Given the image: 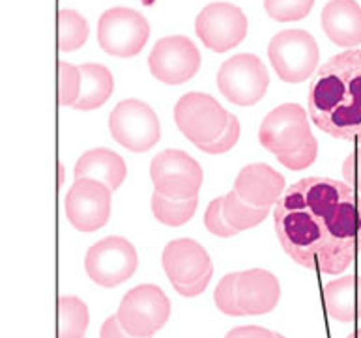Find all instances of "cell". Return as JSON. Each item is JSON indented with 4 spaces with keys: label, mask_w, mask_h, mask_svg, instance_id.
<instances>
[{
    "label": "cell",
    "mask_w": 361,
    "mask_h": 338,
    "mask_svg": "<svg viewBox=\"0 0 361 338\" xmlns=\"http://www.w3.org/2000/svg\"><path fill=\"white\" fill-rule=\"evenodd\" d=\"M66 215L79 232H96L111 217V189L102 182L75 180L66 196Z\"/></svg>",
    "instance_id": "15"
},
{
    "label": "cell",
    "mask_w": 361,
    "mask_h": 338,
    "mask_svg": "<svg viewBox=\"0 0 361 338\" xmlns=\"http://www.w3.org/2000/svg\"><path fill=\"white\" fill-rule=\"evenodd\" d=\"M268 56L281 81L298 84L313 75L320 53L311 34L292 28L275 34L268 45Z\"/></svg>",
    "instance_id": "4"
},
{
    "label": "cell",
    "mask_w": 361,
    "mask_h": 338,
    "mask_svg": "<svg viewBox=\"0 0 361 338\" xmlns=\"http://www.w3.org/2000/svg\"><path fill=\"white\" fill-rule=\"evenodd\" d=\"M64 165L62 163H59V185H62L64 183Z\"/></svg>",
    "instance_id": "35"
},
{
    "label": "cell",
    "mask_w": 361,
    "mask_h": 338,
    "mask_svg": "<svg viewBox=\"0 0 361 338\" xmlns=\"http://www.w3.org/2000/svg\"><path fill=\"white\" fill-rule=\"evenodd\" d=\"M270 84L266 65L255 54H236L219 68L217 86L234 105L251 107L264 97Z\"/></svg>",
    "instance_id": "8"
},
{
    "label": "cell",
    "mask_w": 361,
    "mask_h": 338,
    "mask_svg": "<svg viewBox=\"0 0 361 338\" xmlns=\"http://www.w3.org/2000/svg\"><path fill=\"white\" fill-rule=\"evenodd\" d=\"M236 282H238V273L225 275L219 284L216 288V294H214V299H216L217 308L226 314V316H243L240 306H238L236 299Z\"/></svg>",
    "instance_id": "28"
},
{
    "label": "cell",
    "mask_w": 361,
    "mask_h": 338,
    "mask_svg": "<svg viewBox=\"0 0 361 338\" xmlns=\"http://www.w3.org/2000/svg\"><path fill=\"white\" fill-rule=\"evenodd\" d=\"M322 28L335 45L356 47L361 43V6L356 0H329L322 10Z\"/></svg>",
    "instance_id": "18"
},
{
    "label": "cell",
    "mask_w": 361,
    "mask_h": 338,
    "mask_svg": "<svg viewBox=\"0 0 361 338\" xmlns=\"http://www.w3.org/2000/svg\"><path fill=\"white\" fill-rule=\"evenodd\" d=\"M314 0H264L266 13L279 23L302 21L313 10Z\"/></svg>",
    "instance_id": "26"
},
{
    "label": "cell",
    "mask_w": 361,
    "mask_h": 338,
    "mask_svg": "<svg viewBox=\"0 0 361 338\" xmlns=\"http://www.w3.org/2000/svg\"><path fill=\"white\" fill-rule=\"evenodd\" d=\"M150 36V27L145 15L131 8H111L99 17L97 42L105 53L130 58L140 53Z\"/></svg>",
    "instance_id": "7"
},
{
    "label": "cell",
    "mask_w": 361,
    "mask_h": 338,
    "mask_svg": "<svg viewBox=\"0 0 361 338\" xmlns=\"http://www.w3.org/2000/svg\"><path fill=\"white\" fill-rule=\"evenodd\" d=\"M318 156V142L314 137L305 142L302 148H298L296 151H292V154H286V156H277L279 163L283 167H286L288 170H303V168L311 167L314 163Z\"/></svg>",
    "instance_id": "30"
},
{
    "label": "cell",
    "mask_w": 361,
    "mask_h": 338,
    "mask_svg": "<svg viewBox=\"0 0 361 338\" xmlns=\"http://www.w3.org/2000/svg\"><path fill=\"white\" fill-rule=\"evenodd\" d=\"M81 70L68 62L59 64V101L62 105H75L81 94Z\"/></svg>",
    "instance_id": "27"
},
{
    "label": "cell",
    "mask_w": 361,
    "mask_h": 338,
    "mask_svg": "<svg viewBox=\"0 0 361 338\" xmlns=\"http://www.w3.org/2000/svg\"><path fill=\"white\" fill-rule=\"evenodd\" d=\"M307 108L313 124L341 140H361V51L335 54L309 86Z\"/></svg>",
    "instance_id": "2"
},
{
    "label": "cell",
    "mask_w": 361,
    "mask_h": 338,
    "mask_svg": "<svg viewBox=\"0 0 361 338\" xmlns=\"http://www.w3.org/2000/svg\"><path fill=\"white\" fill-rule=\"evenodd\" d=\"M343 176L348 185L361 191V146L352 151L343 163Z\"/></svg>",
    "instance_id": "32"
},
{
    "label": "cell",
    "mask_w": 361,
    "mask_h": 338,
    "mask_svg": "<svg viewBox=\"0 0 361 338\" xmlns=\"http://www.w3.org/2000/svg\"><path fill=\"white\" fill-rule=\"evenodd\" d=\"M234 191L240 199L257 208H271L286 191L285 177L270 165L255 163L238 172Z\"/></svg>",
    "instance_id": "17"
},
{
    "label": "cell",
    "mask_w": 361,
    "mask_h": 338,
    "mask_svg": "<svg viewBox=\"0 0 361 338\" xmlns=\"http://www.w3.org/2000/svg\"><path fill=\"white\" fill-rule=\"evenodd\" d=\"M326 314L341 323L361 320V277L348 275L324 286L322 292Z\"/></svg>",
    "instance_id": "19"
},
{
    "label": "cell",
    "mask_w": 361,
    "mask_h": 338,
    "mask_svg": "<svg viewBox=\"0 0 361 338\" xmlns=\"http://www.w3.org/2000/svg\"><path fill=\"white\" fill-rule=\"evenodd\" d=\"M81 70V94L75 101L73 108L77 111H94L102 107L113 94L114 81L113 73L99 64H82Z\"/></svg>",
    "instance_id": "21"
},
{
    "label": "cell",
    "mask_w": 361,
    "mask_h": 338,
    "mask_svg": "<svg viewBox=\"0 0 361 338\" xmlns=\"http://www.w3.org/2000/svg\"><path fill=\"white\" fill-rule=\"evenodd\" d=\"M307 114L302 105L285 103L274 108L260 124L259 140L274 156H286L311 139Z\"/></svg>",
    "instance_id": "12"
},
{
    "label": "cell",
    "mask_w": 361,
    "mask_h": 338,
    "mask_svg": "<svg viewBox=\"0 0 361 338\" xmlns=\"http://www.w3.org/2000/svg\"><path fill=\"white\" fill-rule=\"evenodd\" d=\"M223 213H225V219L228 220V225L234 226L238 232L249 230V228H255L259 226L262 220L270 215V208H257V206H251L249 202H245L243 199L238 196L236 191H231V193L223 196Z\"/></svg>",
    "instance_id": "23"
},
{
    "label": "cell",
    "mask_w": 361,
    "mask_h": 338,
    "mask_svg": "<svg viewBox=\"0 0 361 338\" xmlns=\"http://www.w3.org/2000/svg\"><path fill=\"white\" fill-rule=\"evenodd\" d=\"M281 297L279 280L266 269H247L238 273L236 299L243 316L268 314Z\"/></svg>",
    "instance_id": "16"
},
{
    "label": "cell",
    "mask_w": 361,
    "mask_h": 338,
    "mask_svg": "<svg viewBox=\"0 0 361 338\" xmlns=\"http://www.w3.org/2000/svg\"><path fill=\"white\" fill-rule=\"evenodd\" d=\"M148 68L157 81L182 84L193 79L200 68L197 45L185 36H167L154 45L148 56Z\"/></svg>",
    "instance_id": "14"
},
{
    "label": "cell",
    "mask_w": 361,
    "mask_h": 338,
    "mask_svg": "<svg viewBox=\"0 0 361 338\" xmlns=\"http://www.w3.org/2000/svg\"><path fill=\"white\" fill-rule=\"evenodd\" d=\"M109 129L120 146L137 154L154 148L161 137L157 114L139 99L120 101L111 113Z\"/></svg>",
    "instance_id": "9"
},
{
    "label": "cell",
    "mask_w": 361,
    "mask_h": 338,
    "mask_svg": "<svg viewBox=\"0 0 361 338\" xmlns=\"http://www.w3.org/2000/svg\"><path fill=\"white\" fill-rule=\"evenodd\" d=\"M161 262L174 290L183 297L200 296L214 275V265L206 249L188 237L169 243L163 249Z\"/></svg>",
    "instance_id": "3"
},
{
    "label": "cell",
    "mask_w": 361,
    "mask_h": 338,
    "mask_svg": "<svg viewBox=\"0 0 361 338\" xmlns=\"http://www.w3.org/2000/svg\"><path fill=\"white\" fill-rule=\"evenodd\" d=\"M275 338H285V337H283V334H279V333H275Z\"/></svg>",
    "instance_id": "37"
},
{
    "label": "cell",
    "mask_w": 361,
    "mask_h": 338,
    "mask_svg": "<svg viewBox=\"0 0 361 338\" xmlns=\"http://www.w3.org/2000/svg\"><path fill=\"white\" fill-rule=\"evenodd\" d=\"M99 337L102 338H137V337H131V334L122 327L118 316H109L107 320L103 322Z\"/></svg>",
    "instance_id": "33"
},
{
    "label": "cell",
    "mask_w": 361,
    "mask_h": 338,
    "mask_svg": "<svg viewBox=\"0 0 361 338\" xmlns=\"http://www.w3.org/2000/svg\"><path fill=\"white\" fill-rule=\"evenodd\" d=\"M274 223L285 253L307 269L341 275L361 251V196L345 182L292 183L275 204Z\"/></svg>",
    "instance_id": "1"
},
{
    "label": "cell",
    "mask_w": 361,
    "mask_h": 338,
    "mask_svg": "<svg viewBox=\"0 0 361 338\" xmlns=\"http://www.w3.org/2000/svg\"><path fill=\"white\" fill-rule=\"evenodd\" d=\"M195 32L210 51L226 53L245 38L247 17L231 2H214L199 13Z\"/></svg>",
    "instance_id": "13"
},
{
    "label": "cell",
    "mask_w": 361,
    "mask_h": 338,
    "mask_svg": "<svg viewBox=\"0 0 361 338\" xmlns=\"http://www.w3.org/2000/svg\"><path fill=\"white\" fill-rule=\"evenodd\" d=\"M116 316L131 337L150 338L167 323L171 301L159 286L140 284L126 294Z\"/></svg>",
    "instance_id": "5"
},
{
    "label": "cell",
    "mask_w": 361,
    "mask_h": 338,
    "mask_svg": "<svg viewBox=\"0 0 361 338\" xmlns=\"http://www.w3.org/2000/svg\"><path fill=\"white\" fill-rule=\"evenodd\" d=\"M199 200L193 199H169L165 194L154 191L152 194V211L156 215L159 223L167 226H182L185 225L195 215Z\"/></svg>",
    "instance_id": "24"
},
{
    "label": "cell",
    "mask_w": 361,
    "mask_h": 338,
    "mask_svg": "<svg viewBox=\"0 0 361 338\" xmlns=\"http://www.w3.org/2000/svg\"><path fill=\"white\" fill-rule=\"evenodd\" d=\"M174 122L193 144H208L221 137L228 124V113L208 94L189 92L174 107Z\"/></svg>",
    "instance_id": "6"
},
{
    "label": "cell",
    "mask_w": 361,
    "mask_h": 338,
    "mask_svg": "<svg viewBox=\"0 0 361 338\" xmlns=\"http://www.w3.org/2000/svg\"><path fill=\"white\" fill-rule=\"evenodd\" d=\"M126 174L128 168L124 159L107 148H96L82 154L75 165V180L90 177L107 185L111 191H116L124 183Z\"/></svg>",
    "instance_id": "20"
},
{
    "label": "cell",
    "mask_w": 361,
    "mask_h": 338,
    "mask_svg": "<svg viewBox=\"0 0 361 338\" xmlns=\"http://www.w3.org/2000/svg\"><path fill=\"white\" fill-rule=\"evenodd\" d=\"M348 338H361V329H356L354 333L348 334Z\"/></svg>",
    "instance_id": "36"
},
{
    "label": "cell",
    "mask_w": 361,
    "mask_h": 338,
    "mask_svg": "<svg viewBox=\"0 0 361 338\" xmlns=\"http://www.w3.org/2000/svg\"><path fill=\"white\" fill-rule=\"evenodd\" d=\"M225 338H275V333L257 325H245V327L231 329Z\"/></svg>",
    "instance_id": "34"
},
{
    "label": "cell",
    "mask_w": 361,
    "mask_h": 338,
    "mask_svg": "<svg viewBox=\"0 0 361 338\" xmlns=\"http://www.w3.org/2000/svg\"><path fill=\"white\" fill-rule=\"evenodd\" d=\"M223 200L225 199L221 196V199L212 200L210 204H208L204 213V225L214 236L232 237L236 236L238 230L234 226L228 225V220L225 219V213H223Z\"/></svg>",
    "instance_id": "29"
},
{
    "label": "cell",
    "mask_w": 361,
    "mask_h": 338,
    "mask_svg": "<svg viewBox=\"0 0 361 338\" xmlns=\"http://www.w3.org/2000/svg\"><path fill=\"white\" fill-rule=\"evenodd\" d=\"M150 177L157 193L169 199H193L202 185V168L180 150H165L150 163Z\"/></svg>",
    "instance_id": "11"
},
{
    "label": "cell",
    "mask_w": 361,
    "mask_h": 338,
    "mask_svg": "<svg viewBox=\"0 0 361 338\" xmlns=\"http://www.w3.org/2000/svg\"><path fill=\"white\" fill-rule=\"evenodd\" d=\"M88 322V306L75 296L59 299V338H85Z\"/></svg>",
    "instance_id": "22"
},
{
    "label": "cell",
    "mask_w": 361,
    "mask_h": 338,
    "mask_svg": "<svg viewBox=\"0 0 361 338\" xmlns=\"http://www.w3.org/2000/svg\"><path fill=\"white\" fill-rule=\"evenodd\" d=\"M139 265L135 247L120 236L105 237L88 249L85 258L87 273L96 284L114 288L130 280Z\"/></svg>",
    "instance_id": "10"
},
{
    "label": "cell",
    "mask_w": 361,
    "mask_h": 338,
    "mask_svg": "<svg viewBox=\"0 0 361 338\" xmlns=\"http://www.w3.org/2000/svg\"><path fill=\"white\" fill-rule=\"evenodd\" d=\"M240 139V122L234 114H228V124H226L225 131L221 133V137L216 140H212L208 144H200L199 150L210 154V156H219V154H225V151L232 150L234 144Z\"/></svg>",
    "instance_id": "31"
},
{
    "label": "cell",
    "mask_w": 361,
    "mask_h": 338,
    "mask_svg": "<svg viewBox=\"0 0 361 338\" xmlns=\"http://www.w3.org/2000/svg\"><path fill=\"white\" fill-rule=\"evenodd\" d=\"M88 38L87 19L75 10L59 11V49L71 53L82 47Z\"/></svg>",
    "instance_id": "25"
}]
</instances>
